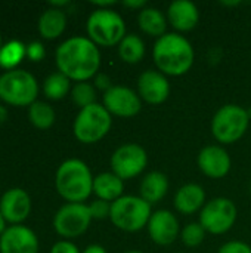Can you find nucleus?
Segmentation results:
<instances>
[{
  "mask_svg": "<svg viewBox=\"0 0 251 253\" xmlns=\"http://www.w3.org/2000/svg\"><path fill=\"white\" fill-rule=\"evenodd\" d=\"M101 64L96 44L86 37H71L56 49V65L68 79L84 82L93 77Z\"/></svg>",
  "mask_w": 251,
  "mask_h": 253,
  "instance_id": "obj_1",
  "label": "nucleus"
},
{
  "mask_svg": "<svg viewBox=\"0 0 251 253\" xmlns=\"http://www.w3.org/2000/svg\"><path fill=\"white\" fill-rule=\"evenodd\" d=\"M154 61L158 70L169 76H182L194 64V49L191 43L175 33L161 36L154 44Z\"/></svg>",
  "mask_w": 251,
  "mask_h": 253,
  "instance_id": "obj_2",
  "label": "nucleus"
},
{
  "mask_svg": "<svg viewBox=\"0 0 251 253\" xmlns=\"http://www.w3.org/2000/svg\"><path fill=\"white\" fill-rule=\"evenodd\" d=\"M56 190L71 203L86 200L93 191V178L84 162L70 159L64 162L56 170Z\"/></svg>",
  "mask_w": 251,
  "mask_h": 253,
  "instance_id": "obj_3",
  "label": "nucleus"
},
{
  "mask_svg": "<svg viewBox=\"0 0 251 253\" xmlns=\"http://www.w3.org/2000/svg\"><path fill=\"white\" fill-rule=\"evenodd\" d=\"M151 205L142 197L123 196L111 203L109 218L112 224L123 231H138L143 228L151 218Z\"/></svg>",
  "mask_w": 251,
  "mask_h": 253,
  "instance_id": "obj_4",
  "label": "nucleus"
},
{
  "mask_svg": "<svg viewBox=\"0 0 251 253\" xmlns=\"http://www.w3.org/2000/svg\"><path fill=\"white\" fill-rule=\"evenodd\" d=\"M87 33L93 43L114 46L126 37V25L115 10L96 9L87 19Z\"/></svg>",
  "mask_w": 251,
  "mask_h": 253,
  "instance_id": "obj_5",
  "label": "nucleus"
},
{
  "mask_svg": "<svg viewBox=\"0 0 251 253\" xmlns=\"http://www.w3.org/2000/svg\"><path fill=\"white\" fill-rule=\"evenodd\" d=\"M38 86L34 76L25 70L13 68L0 76V98L15 105H31Z\"/></svg>",
  "mask_w": 251,
  "mask_h": 253,
  "instance_id": "obj_6",
  "label": "nucleus"
},
{
  "mask_svg": "<svg viewBox=\"0 0 251 253\" xmlns=\"http://www.w3.org/2000/svg\"><path fill=\"white\" fill-rule=\"evenodd\" d=\"M111 127V114L104 105L92 104L81 108L74 122V135L84 144L102 139Z\"/></svg>",
  "mask_w": 251,
  "mask_h": 253,
  "instance_id": "obj_7",
  "label": "nucleus"
},
{
  "mask_svg": "<svg viewBox=\"0 0 251 253\" xmlns=\"http://www.w3.org/2000/svg\"><path fill=\"white\" fill-rule=\"evenodd\" d=\"M250 122L249 113L238 105L222 107L212 122V132L215 138L223 144H232L238 141L247 130Z\"/></svg>",
  "mask_w": 251,
  "mask_h": 253,
  "instance_id": "obj_8",
  "label": "nucleus"
},
{
  "mask_svg": "<svg viewBox=\"0 0 251 253\" xmlns=\"http://www.w3.org/2000/svg\"><path fill=\"white\" fill-rule=\"evenodd\" d=\"M237 208L228 199H215L209 202L200 215L201 227L212 234H223L235 224Z\"/></svg>",
  "mask_w": 251,
  "mask_h": 253,
  "instance_id": "obj_9",
  "label": "nucleus"
},
{
  "mask_svg": "<svg viewBox=\"0 0 251 253\" xmlns=\"http://www.w3.org/2000/svg\"><path fill=\"white\" fill-rule=\"evenodd\" d=\"M92 213L83 203H68L62 206L53 219L55 230L64 237H77L90 225Z\"/></svg>",
  "mask_w": 251,
  "mask_h": 253,
  "instance_id": "obj_10",
  "label": "nucleus"
},
{
  "mask_svg": "<svg viewBox=\"0 0 251 253\" xmlns=\"http://www.w3.org/2000/svg\"><path fill=\"white\" fill-rule=\"evenodd\" d=\"M146 153L141 145L126 144L117 148L111 157L114 173L120 179H130L138 176L146 166Z\"/></svg>",
  "mask_w": 251,
  "mask_h": 253,
  "instance_id": "obj_11",
  "label": "nucleus"
},
{
  "mask_svg": "<svg viewBox=\"0 0 251 253\" xmlns=\"http://www.w3.org/2000/svg\"><path fill=\"white\" fill-rule=\"evenodd\" d=\"M104 107L109 114L118 117H133L141 111V98L129 87L112 86L104 93Z\"/></svg>",
  "mask_w": 251,
  "mask_h": 253,
  "instance_id": "obj_12",
  "label": "nucleus"
},
{
  "mask_svg": "<svg viewBox=\"0 0 251 253\" xmlns=\"http://www.w3.org/2000/svg\"><path fill=\"white\" fill-rule=\"evenodd\" d=\"M38 242L36 234L22 225H13L3 231L0 237L1 253H37Z\"/></svg>",
  "mask_w": 251,
  "mask_h": 253,
  "instance_id": "obj_13",
  "label": "nucleus"
},
{
  "mask_svg": "<svg viewBox=\"0 0 251 253\" xmlns=\"http://www.w3.org/2000/svg\"><path fill=\"white\" fill-rule=\"evenodd\" d=\"M148 231L151 239L161 246L170 245L179 234V224L176 216L169 211H158L151 215L148 222Z\"/></svg>",
  "mask_w": 251,
  "mask_h": 253,
  "instance_id": "obj_14",
  "label": "nucleus"
},
{
  "mask_svg": "<svg viewBox=\"0 0 251 253\" xmlns=\"http://www.w3.org/2000/svg\"><path fill=\"white\" fill-rule=\"evenodd\" d=\"M139 95L143 101L149 104H161L167 99L170 93V86L167 79L154 70H148L141 74L138 80Z\"/></svg>",
  "mask_w": 251,
  "mask_h": 253,
  "instance_id": "obj_15",
  "label": "nucleus"
},
{
  "mask_svg": "<svg viewBox=\"0 0 251 253\" xmlns=\"http://www.w3.org/2000/svg\"><path fill=\"white\" fill-rule=\"evenodd\" d=\"M31 202L28 194L21 188L7 190L0 200V212L4 219L10 222H19L30 213Z\"/></svg>",
  "mask_w": 251,
  "mask_h": 253,
  "instance_id": "obj_16",
  "label": "nucleus"
},
{
  "mask_svg": "<svg viewBox=\"0 0 251 253\" xmlns=\"http://www.w3.org/2000/svg\"><path fill=\"white\" fill-rule=\"evenodd\" d=\"M200 169L210 178H223L231 169V159L220 147H206L198 156Z\"/></svg>",
  "mask_w": 251,
  "mask_h": 253,
  "instance_id": "obj_17",
  "label": "nucleus"
},
{
  "mask_svg": "<svg viewBox=\"0 0 251 253\" xmlns=\"http://www.w3.org/2000/svg\"><path fill=\"white\" fill-rule=\"evenodd\" d=\"M169 21L179 31L192 30L200 19L197 6L188 0H176L169 6Z\"/></svg>",
  "mask_w": 251,
  "mask_h": 253,
  "instance_id": "obj_18",
  "label": "nucleus"
},
{
  "mask_svg": "<svg viewBox=\"0 0 251 253\" xmlns=\"http://www.w3.org/2000/svg\"><path fill=\"white\" fill-rule=\"evenodd\" d=\"M206 194L204 190L197 185V184H188L183 185L175 197V206L180 213L185 215H191L195 213L197 211L201 209L203 203H204Z\"/></svg>",
  "mask_w": 251,
  "mask_h": 253,
  "instance_id": "obj_19",
  "label": "nucleus"
},
{
  "mask_svg": "<svg viewBox=\"0 0 251 253\" xmlns=\"http://www.w3.org/2000/svg\"><path fill=\"white\" fill-rule=\"evenodd\" d=\"M95 194L105 202H115L121 197L123 193V179L115 173H101L93 179Z\"/></svg>",
  "mask_w": 251,
  "mask_h": 253,
  "instance_id": "obj_20",
  "label": "nucleus"
},
{
  "mask_svg": "<svg viewBox=\"0 0 251 253\" xmlns=\"http://www.w3.org/2000/svg\"><path fill=\"white\" fill-rule=\"evenodd\" d=\"M167 188H169L167 176L161 172H151L143 178L141 184V196L145 202L152 205L160 202L166 196Z\"/></svg>",
  "mask_w": 251,
  "mask_h": 253,
  "instance_id": "obj_21",
  "label": "nucleus"
},
{
  "mask_svg": "<svg viewBox=\"0 0 251 253\" xmlns=\"http://www.w3.org/2000/svg\"><path fill=\"white\" fill-rule=\"evenodd\" d=\"M67 24V16L61 9L52 7L41 13L38 19V31L46 39H55L58 37Z\"/></svg>",
  "mask_w": 251,
  "mask_h": 253,
  "instance_id": "obj_22",
  "label": "nucleus"
},
{
  "mask_svg": "<svg viewBox=\"0 0 251 253\" xmlns=\"http://www.w3.org/2000/svg\"><path fill=\"white\" fill-rule=\"evenodd\" d=\"M138 21H139L141 30L145 31L149 36H154V37L160 39L161 36L166 34V27H167L166 16L158 9H154V7L143 9L139 13Z\"/></svg>",
  "mask_w": 251,
  "mask_h": 253,
  "instance_id": "obj_23",
  "label": "nucleus"
},
{
  "mask_svg": "<svg viewBox=\"0 0 251 253\" xmlns=\"http://www.w3.org/2000/svg\"><path fill=\"white\" fill-rule=\"evenodd\" d=\"M118 53H120V58L124 62L136 64V62H139L143 58L145 43H143V40L139 36H136V34H127L120 42Z\"/></svg>",
  "mask_w": 251,
  "mask_h": 253,
  "instance_id": "obj_24",
  "label": "nucleus"
},
{
  "mask_svg": "<svg viewBox=\"0 0 251 253\" xmlns=\"http://www.w3.org/2000/svg\"><path fill=\"white\" fill-rule=\"evenodd\" d=\"M30 120L40 129H47L55 122V111L53 108L43 101H34L28 110Z\"/></svg>",
  "mask_w": 251,
  "mask_h": 253,
  "instance_id": "obj_25",
  "label": "nucleus"
},
{
  "mask_svg": "<svg viewBox=\"0 0 251 253\" xmlns=\"http://www.w3.org/2000/svg\"><path fill=\"white\" fill-rule=\"evenodd\" d=\"M43 89H44L46 96H49L52 99H61L70 90V79L65 74H62L61 71L53 73L44 80Z\"/></svg>",
  "mask_w": 251,
  "mask_h": 253,
  "instance_id": "obj_26",
  "label": "nucleus"
},
{
  "mask_svg": "<svg viewBox=\"0 0 251 253\" xmlns=\"http://www.w3.org/2000/svg\"><path fill=\"white\" fill-rule=\"evenodd\" d=\"M24 55H25L24 43H21L18 40H12L0 47V65L10 68V67L16 65L22 59Z\"/></svg>",
  "mask_w": 251,
  "mask_h": 253,
  "instance_id": "obj_27",
  "label": "nucleus"
},
{
  "mask_svg": "<svg viewBox=\"0 0 251 253\" xmlns=\"http://www.w3.org/2000/svg\"><path fill=\"white\" fill-rule=\"evenodd\" d=\"M72 99L74 102L81 107V108H86L92 104H96L95 99H96V95H95V89L92 84L86 83V82H80L74 86L72 89Z\"/></svg>",
  "mask_w": 251,
  "mask_h": 253,
  "instance_id": "obj_28",
  "label": "nucleus"
},
{
  "mask_svg": "<svg viewBox=\"0 0 251 253\" xmlns=\"http://www.w3.org/2000/svg\"><path fill=\"white\" fill-rule=\"evenodd\" d=\"M206 230L201 227V224H188L182 231V240L188 248H195L203 243Z\"/></svg>",
  "mask_w": 251,
  "mask_h": 253,
  "instance_id": "obj_29",
  "label": "nucleus"
},
{
  "mask_svg": "<svg viewBox=\"0 0 251 253\" xmlns=\"http://www.w3.org/2000/svg\"><path fill=\"white\" fill-rule=\"evenodd\" d=\"M89 209H90L92 218H96V219H104V218L109 216V213H111V205L105 200H101V199L93 202L89 206Z\"/></svg>",
  "mask_w": 251,
  "mask_h": 253,
  "instance_id": "obj_30",
  "label": "nucleus"
},
{
  "mask_svg": "<svg viewBox=\"0 0 251 253\" xmlns=\"http://www.w3.org/2000/svg\"><path fill=\"white\" fill-rule=\"evenodd\" d=\"M219 253H251V248L241 242H229L220 248Z\"/></svg>",
  "mask_w": 251,
  "mask_h": 253,
  "instance_id": "obj_31",
  "label": "nucleus"
},
{
  "mask_svg": "<svg viewBox=\"0 0 251 253\" xmlns=\"http://www.w3.org/2000/svg\"><path fill=\"white\" fill-rule=\"evenodd\" d=\"M25 53L33 61H40L44 56V47L40 42H31L30 44L25 46Z\"/></svg>",
  "mask_w": 251,
  "mask_h": 253,
  "instance_id": "obj_32",
  "label": "nucleus"
},
{
  "mask_svg": "<svg viewBox=\"0 0 251 253\" xmlns=\"http://www.w3.org/2000/svg\"><path fill=\"white\" fill-rule=\"evenodd\" d=\"M50 253H78V249L70 242H58L52 248Z\"/></svg>",
  "mask_w": 251,
  "mask_h": 253,
  "instance_id": "obj_33",
  "label": "nucleus"
},
{
  "mask_svg": "<svg viewBox=\"0 0 251 253\" xmlns=\"http://www.w3.org/2000/svg\"><path fill=\"white\" fill-rule=\"evenodd\" d=\"M96 86L101 87V89H104L105 92H107L109 87H112V86L109 84V77L105 76V74H98V76H96Z\"/></svg>",
  "mask_w": 251,
  "mask_h": 253,
  "instance_id": "obj_34",
  "label": "nucleus"
},
{
  "mask_svg": "<svg viewBox=\"0 0 251 253\" xmlns=\"http://www.w3.org/2000/svg\"><path fill=\"white\" fill-rule=\"evenodd\" d=\"M83 253H107V251L99 245H90L89 248H86V251Z\"/></svg>",
  "mask_w": 251,
  "mask_h": 253,
  "instance_id": "obj_35",
  "label": "nucleus"
},
{
  "mask_svg": "<svg viewBox=\"0 0 251 253\" xmlns=\"http://www.w3.org/2000/svg\"><path fill=\"white\" fill-rule=\"evenodd\" d=\"M124 4L129 6V7H141V6L145 4V0H139V1H124Z\"/></svg>",
  "mask_w": 251,
  "mask_h": 253,
  "instance_id": "obj_36",
  "label": "nucleus"
},
{
  "mask_svg": "<svg viewBox=\"0 0 251 253\" xmlns=\"http://www.w3.org/2000/svg\"><path fill=\"white\" fill-rule=\"evenodd\" d=\"M3 231H4V218L0 212V234H3Z\"/></svg>",
  "mask_w": 251,
  "mask_h": 253,
  "instance_id": "obj_37",
  "label": "nucleus"
},
{
  "mask_svg": "<svg viewBox=\"0 0 251 253\" xmlns=\"http://www.w3.org/2000/svg\"><path fill=\"white\" fill-rule=\"evenodd\" d=\"M127 253H142V252H136V251H132V252H127Z\"/></svg>",
  "mask_w": 251,
  "mask_h": 253,
  "instance_id": "obj_38",
  "label": "nucleus"
},
{
  "mask_svg": "<svg viewBox=\"0 0 251 253\" xmlns=\"http://www.w3.org/2000/svg\"><path fill=\"white\" fill-rule=\"evenodd\" d=\"M0 43H1V39H0Z\"/></svg>",
  "mask_w": 251,
  "mask_h": 253,
  "instance_id": "obj_39",
  "label": "nucleus"
}]
</instances>
